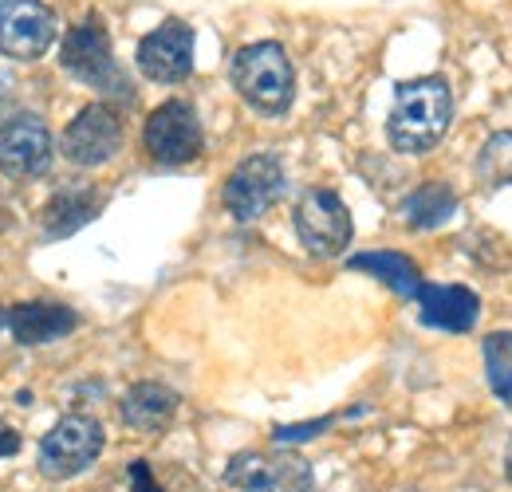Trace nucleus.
<instances>
[{
    "label": "nucleus",
    "mask_w": 512,
    "mask_h": 492,
    "mask_svg": "<svg viewBox=\"0 0 512 492\" xmlns=\"http://www.w3.org/2000/svg\"><path fill=\"white\" fill-rule=\"evenodd\" d=\"M453 119V95L442 75H422L410 83H398L394 107L386 119V138L398 154H422L442 142Z\"/></svg>",
    "instance_id": "f257e3e1"
},
{
    "label": "nucleus",
    "mask_w": 512,
    "mask_h": 492,
    "mask_svg": "<svg viewBox=\"0 0 512 492\" xmlns=\"http://www.w3.org/2000/svg\"><path fill=\"white\" fill-rule=\"evenodd\" d=\"M233 87L256 115H284L296 99V71L276 40H256L233 56Z\"/></svg>",
    "instance_id": "f03ea898"
},
{
    "label": "nucleus",
    "mask_w": 512,
    "mask_h": 492,
    "mask_svg": "<svg viewBox=\"0 0 512 492\" xmlns=\"http://www.w3.org/2000/svg\"><path fill=\"white\" fill-rule=\"evenodd\" d=\"M60 63H64L67 75H75L79 83L103 91V95H119V99H130L134 87L123 75V67L115 60V48H111V36L107 28L91 16L75 28H67L64 44H60Z\"/></svg>",
    "instance_id": "7ed1b4c3"
},
{
    "label": "nucleus",
    "mask_w": 512,
    "mask_h": 492,
    "mask_svg": "<svg viewBox=\"0 0 512 492\" xmlns=\"http://www.w3.org/2000/svg\"><path fill=\"white\" fill-rule=\"evenodd\" d=\"M103 441H107V433H103V426L95 418L67 414L40 441V473L52 477V481L79 477L83 469H91L99 461Z\"/></svg>",
    "instance_id": "20e7f679"
},
{
    "label": "nucleus",
    "mask_w": 512,
    "mask_h": 492,
    "mask_svg": "<svg viewBox=\"0 0 512 492\" xmlns=\"http://www.w3.org/2000/svg\"><path fill=\"white\" fill-rule=\"evenodd\" d=\"M225 485L237 492H312L316 477L300 453H237L225 465Z\"/></svg>",
    "instance_id": "39448f33"
},
{
    "label": "nucleus",
    "mask_w": 512,
    "mask_h": 492,
    "mask_svg": "<svg viewBox=\"0 0 512 492\" xmlns=\"http://www.w3.org/2000/svg\"><path fill=\"white\" fill-rule=\"evenodd\" d=\"M146 154L162 166H186L205 150V130L201 119L186 99H166L162 107L150 111L146 130H142Z\"/></svg>",
    "instance_id": "423d86ee"
},
{
    "label": "nucleus",
    "mask_w": 512,
    "mask_h": 492,
    "mask_svg": "<svg viewBox=\"0 0 512 492\" xmlns=\"http://www.w3.org/2000/svg\"><path fill=\"white\" fill-rule=\"evenodd\" d=\"M296 237L300 245L308 248L312 256H339L343 248L351 245V209L343 205V197L335 189H308L296 201Z\"/></svg>",
    "instance_id": "0eeeda50"
},
{
    "label": "nucleus",
    "mask_w": 512,
    "mask_h": 492,
    "mask_svg": "<svg viewBox=\"0 0 512 492\" xmlns=\"http://www.w3.org/2000/svg\"><path fill=\"white\" fill-rule=\"evenodd\" d=\"M280 193H284V166H280V158L276 154H253V158H245L225 178L221 201H225V209L241 225H253L280 201Z\"/></svg>",
    "instance_id": "6e6552de"
},
{
    "label": "nucleus",
    "mask_w": 512,
    "mask_h": 492,
    "mask_svg": "<svg viewBox=\"0 0 512 492\" xmlns=\"http://www.w3.org/2000/svg\"><path fill=\"white\" fill-rule=\"evenodd\" d=\"M60 36V20L44 0H0V56L40 60Z\"/></svg>",
    "instance_id": "1a4fd4ad"
},
{
    "label": "nucleus",
    "mask_w": 512,
    "mask_h": 492,
    "mask_svg": "<svg viewBox=\"0 0 512 492\" xmlns=\"http://www.w3.org/2000/svg\"><path fill=\"white\" fill-rule=\"evenodd\" d=\"M60 150L71 166H103L123 150V115L111 103H91L67 123Z\"/></svg>",
    "instance_id": "9d476101"
},
{
    "label": "nucleus",
    "mask_w": 512,
    "mask_h": 492,
    "mask_svg": "<svg viewBox=\"0 0 512 492\" xmlns=\"http://www.w3.org/2000/svg\"><path fill=\"white\" fill-rule=\"evenodd\" d=\"M52 130L40 115H8L0 123V174L12 182H28L48 174L52 166Z\"/></svg>",
    "instance_id": "9b49d317"
},
{
    "label": "nucleus",
    "mask_w": 512,
    "mask_h": 492,
    "mask_svg": "<svg viewBox=\"0 0 512 492\" xmlns=\"http://www.w3.org/2000/svg\"><path fill=\"white\" fill-rule=\"evenodd\" d=\"M138 71L150 83L178 87L193 75V28L186 20H166L138 44Z\"/></svg>",
    "instance_id": "f8f14e48"
},
{
    "label": "nucleus",
    "mask_w": 512,
    "mask_h": 492,
    "mask_svg": "<svg viewBox=\"0 0 512 492\" xmlns=\"http://www.w3.org/2000/svg\"><path fill=\"white\" fill-rule=\"evenodd\" d=\"M414 300H418V311H422V323L453 331V335L473 331L477 319H481V300L465 284H422Z\"/></svg>",
    "instance_id": "ddd939ff"
},
{
    "label": "nucleus",
    "mask_w": 512,
    "mask_h": 492,
    "mask_svg": "<svg viewBox=\"0 0 512 492\" xmlns=\"http://www.w3.org/2000/svg\"><path fill=\"white\" fill-rule=\"evenodd\" d=\"M178 390L166 382H134L123 402H119V418L123 426L134 433H162L174 418H178Z\"/></svg>",
    "instance_id": "4468645a"
},
{
    "label": "nucleus",
    "mask_w": 512,
    "mask_h": 492,
    "mask_svg": "<svg viewBox=\"0 0 512 492\" xmlns=\"http://www.w3.org/2000/svg\"><path fill=\"white\" fill-rule=\"evenodd\" d=\"M8 327L16 335L20 347H40V343H56L79 327V315L64 304H48V300H28L8 311Z\"/></svg>",
    "instance_id": "2eb2a0df"
},
{
    "label": "nucleus",
    "mask_w": 512,
    "mask_h": 492,
    "mask_svg": "<svg viewBox=\"0 0 512 492\" xmlns=\"http://www.w3.org/2000/svg\"><path fill=\"white\" fill-rule=\"evenodd\" d=\"M99 213H103V193H99V185H64V189L52 193V201H48L44 213H40L44 237H52V241L71 237L75 229L91 225Z\"/></svg>",
    "instance_id": "dca6fc26"
},
{
    "label": "nucleus",
    "mask_w": 512,
    "mask_h": 492,
    "mask_svg": "<svg viewBox=\"0 0 512 492\" xmlns=\"http://www.w3.org/2000/svg\"><path fill=\"white\" fill-rule=\"evenodd\" d=\"M347 268H351V272H371L379 284H386V288H390L394 296H402V300H414L418 288L426 284L422 272H418V264H414L406 252H394V248L359 252V256L347 260Z\"/></svg>",
    "instance_id": "f3484780"
},
{
    "label": "nucleus",
    "mask_w": 512,
    "mask_h": 492,
    "mask_svg": "<svg viewBox=\"0 0 512 492\" xmlns=\"http://www.w3.org/2000/svg\"><path fill=\"white\" fill-rule=\"evenodd\" d=\"M453 213H457V197H453L449 185H438V182L414 189V193L402 201V217H406V225L418 229V233L446 225Z\"/></svg>",
    "instance_id": "a211bd4d"
},
{
    "label": "nucleus",
    "mask_w": 512,
    "mask_h": 492,
    "mask_svg": "<svg viewBox=\"0 0 512 492\" xmlns=\"http://www.w3.org/2000/svg\"><path fill=\"white\" fill-rule=\"evenodd\" d=\"M481 351H485V374H489L493 394H497L505 406H512V331H493V335H485Z\"/></svg>",
    "instance_id": "6ab92c4d"
},
{
    "label": "nucleus",
    "mask_w": 512,
    "mask_h": 492,
    "mask_svg": "<svg viewBox=\"0 0 512 492\" xmlns=\"http://www.w3.org/2000/svg\"><path fill=\"white\" fill-rule=\"evenodd\" d=\"M477 178L485 185L512 182V130L493 134L477 154Z\"/></svg>",
    "instance_id": "aec40b11"
},
{
    "label": "nucleus",
    "mask_w": 512,
    "mask_h": 492,
    "mask_svg": "<svg viewBox=\"0 0 512 492\" xmlns=\"http://www.w3.org/2000/svg\"><path fill=\"white\" fill-rule=\"evenodd\" d=\"M335 418H320V422H304V426H284V430H276V441L280 445H296V441H304V437H316L331 426Z\"/></svg>",
    "instance_id": "412c9836"
},
{
    "label": "nucleus",
    "mask_w": 512,
    "mask_h": 492,
    "mask_svg": "<svg viewBox=\"0 0 512 492\" xmlns=\"http://www.w3.org/2000/svg\"><path fill=\"white\" fill-rule=\"evenodd\" d=\"M130 489H134V492H162L146 461H134V465H130Z\"/></svg>",
    "instance_id": "4be33fe9"
},
{
    "label": "nucleus",
    "mask_w": 512,
    "mask_h": 492,
    "mask_svg": "<svg viewBox=\"0 0 512 492\" xmlns=\"http://www.w3.org/2000/svg\"><path fill=\"white\" fill-rule=\"evenodd\" d=\"M20 445H24V441H20V433L4 430V426H0V457H12V453H20Z\"/></svg>",
    "instance_id": "5701e85b"
},
{
    "label": "nucleus",
    "mask_w": 512,
    "mask_h": 492,
    "mask_svg": "<svg viewBox=\"0 0 512 492\" xmlns=\"http://www.w3.org/2000/svg\"><path fill=\"white\" fill-rule=\"evenodd\" d=\"M12 91H16V87H12V79H8V75H0V115L12 107Z\"/></svg>",
    "instance_id": "b1692460"
},
{
    "label": "nucleus",
    "mask_w": 512,
    "mask_h": 492,
    "mask_svg": "<svg viewBox=\"0 0 512 492\" xmlns=\"http://www.w3.org/2000/svg\"><path fill=\"white\" fill-rule=\"evenodd\" d=\"M12 225V209H8V201H4V193H0V233Z\"/></svg>",
    "instance_id": "393cba45"
},
{
    "label": "nucleus",
    "mask_w": 512,
    "mask_h": 492,
    "mask_svg": "<svg viewBox=\"0 0 512 492\" xmlns=\"http://www.w3.org/2000/svg\"><path fill=\"white\" fill-rule=\"evenodd\" d=\"M505 473H509V481H512V449H509V461H505Z\"/></svg>",
    "instance_id": "a878e982"
},
{
    "label": "nucleus",
    "mask_w": 512,
    "mask_h": 492,
    "mask_svg": "<svg viewBox=\"0 0 512 492\" xmlns=\"http://www.w3.org/2000/svg\"><path fill=\"white\" fill-rule=\"evenodd\" d=\"M4 323H8V311L0 308V327H4Z\"/></svg>",
    "instance_id": "bb28decb"
}]
</instances>
